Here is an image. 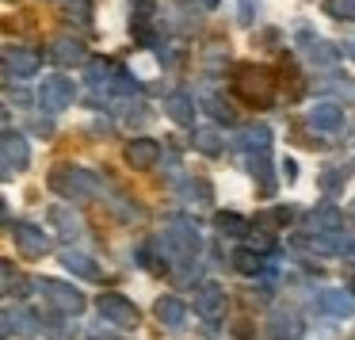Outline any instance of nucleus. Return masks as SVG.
Returning a JSON list of instances; mask_svg holds the SVG:
<instances>
[{"mask_svg":"<svg viewBox=\"0 0 355 340\" xmlns=\"http://www.w3.org/2000/svg\"><path fill=\"white\" fill-rule=\"evenodd\" d=\"M298 46H306V58H309V62H317V65H336L340 62V50L332 46V42L317 39L313 31H302L298 35Z\"/></svg>","mask_w":355,"mask_h":340,"instance_id":"6","label":"nucleus"},{"mask_svg":"<svg viewBox=\"0 0 355 340\" xmlns=\"http://www.w3.org/2000/svg\"><path fill=\"white\" fill-rule=\"evenodd\" d=\"M168 237L176 241V245L184 248L187 256H195V253H199V233H195V226L187 222V218H176V222L168 226Z\"/></svg>","mask_w":355,"mask_h":340,"instance_id":"9","label":"nucleus"},{"mask_svg":"<svg viewBox=\"0 0 355 340\" xmlns=\"http://www.w3.org/2000/svg\"><path fill=\"white\" fill-rule=\"evenodd\" d=\"M252 19H256V0H241V24H252Z\"/></svg>","mask_w":355,"mask_h":340,"instance_id":"26","label":"nucleus"},{"mask_svg":"<svg viewBox=\"0 0 355 340\" xmlns=\"http://www.w3.org/2000/svg\"><path fill=\"white\" fill-rule=\"evenodd\" d=\"M50 291H54V302H58V306H65V309H77V306H80V298L69 291V287H62V283H50Z\"/></svg>","mask_w":355,"mask_h":340,"instance_id":"21","label":"nucleus"},{"mask_svg":"<svg viewBox=\"0 0 355 340\" xmlns=\"http://www.w3.org/2000/svg\"><path fill=\"white\" fill-rule=\"evenodd\" d=\"M347 214H352V222H355V203H352V210H347Z\"/></svg>","mask_w":355,"mask_h":340,"instance_id":"29","label":"nucleus"},{"mask_svg":"<svg viewBox=\"0 0 355 340\" xmlns=\"http://www.w3.org/2000/svg\"><path fill=\"white\" fill-rule=\"evenodd\" d=\"M16 241H19V248H24V253H31V256H39L42 248H46V237H42L39 230H31V226H24V230L16 233Z\"/></svg>","mask_w":355,"mask_h":340,"instance_id":"17","label":"nucleus"},{"mask_svg":"<svg viewBox=\"0 0 355 340\" xmlns=\"http://www.w3.org/2000/svg\"><path fill=\"white\" fill-rule=\"evenodd\" d=\"M199 4H202V8H214V4H218V0H199Z\"/></svg>","mask_w":355,"mask_h":340,"instance_id":"28","label":"nucleus"},{"mask_svg":"<svg viewBox=\"0 0 355 340\" xmlns=\"http://www.w3.org/2000/svg\"><path fill=\"white\" fill-rule=\"evenodd\" d=\"M4 153H8L16 164H27V146H24V138H4Z\"/></svg>","mask_w":355,"mask_h":340,"instance_id":"23","label":"nucleus"},{"mask_svg":"<svg viewBox=\"0 0 355 340\" xmlns=\"http://www.w3.org/2000/svg\"><path fill=\"white\" fill-rule=\"evenodd\" d=\"M69 100H73V85L65 77H50L46 85H42V108H46V111L69 108Z\"/></svg>","mask_w":355,"mask_h":340,"instance_id":"8","label":"nucleus"},{"mask_svg":"<svg viewBox=\"0 0 355 340\" xmlns=\"http://www.w3.org/2000/svg\"><path fill=\"white\" fill-rule=\"evenodd\" d=\"M225 309H230V294H225L218 283H202V291H199V314L207 317V321H222Z\"/></svg>","mask_w":355,"mask_h":340,"instance_id":"5","label":"nucleus"},{"mask_svg":"<svg viewBox=\"0 0 355 340\" xmlns=\"http://www.w3.org/2000/svg\"><path fill=\"white\" fill-rule=\"evenodd\" d=\"M103 314H107L111 321L126 325V329H130V325H138V309H134L126 298H115V294H111V298H103Z\"/></svg>","mask_w":355,"mask_h":340,"instance_id":"10","label":"nucleus"},{"mask_svg":"<svg viewBox=\"0 0 355 340\" xmlns=\"http://www.w3.org/2000/svg\"><path fill=\"white\" fill-rule=\"evenodd\" d=\"M340 184H344V172L332 169L329 176H321V192H340Z\"/></svg>","mask_w":355,"mask_h":340,"instance_id":"25","label":"nucleus"},{"mask_svg":"<svg viewBox=\"0 0 355 340\" xmlns=\"http://www.w3.org/2000/svg\"><path fill=\"white\" fill-rule=\"evenodd\" d=\"M0 119H4V111H0Z\"/></svg>","mask_w":355,"mask_h":340,"instance_id":"31","label":"nucleus"},{"mask_svg":"<svg viewBox=\"0 0 355 340\" xmlns=\"http://www.w3.org/2000/svg\"><path fill=\"white\" fill-rule=\"evenodd\" d=\"M230 264L237 271H245V275H252V271H260L263 268V256L260 253H252V248H237V253L230 256Z\"/></svg>","mask_w":355,"mask_h":340,"instance_id":"16","label":"nucleus"},{"mask_svg":"<svg viewBox=\"0 0 355 340\" xmlns=\"http://www.w3.org/2000/svg\"><path fill=\"white\" fill-rule=\"evenodd\" d=\"M352 340H355V337H352Z\"/></svg>","mask_w":355,"mask_h":340,"instance_id":"32","label":"nucleus"},{"mask_svg":"<svg viewBox=\"0 0 355 340\" xmlns=\"http://www.w3.org/2000/svg\"><path fill=\"white\" fill-rule=\"evenodd\" d=\"M329 88L340 96V100H355V80H352V77H332Z\"/></svg>","mask_w":355,"mask_h":340,"instance_id":"22","label":"nucleus"},{"mask_svg":"<svg viewBox=\"0 0 355 340\" xmlns=\"http://www.w3.org/2000/svg\"><path fill=\"white\" fill-rule=\"evenodd\" d=\"M291 218H294L291 207H275V210H271V222H291Z\"/></svg>","mask_w":355,"mask_h":340,"instance_id":"27","label":"nucleus"},{"mask_svg":"<svg viewBox=\"0 0 355 340\" xmlns=\"http://www.w3.org/2000/svg\"><path fill=\"white\" fill-rule=\"evenodd\" d=\"M54 58H58L62 65L80 62V42H73V39H58V42H54Z\"/></svg>","mask_w":355,"mask_h":340,"instance_id":"18","label":"nucleus"},{"mask_svg":"<svg viewBox=\"0 0 355 340\" xmlns=\"http://www.w3.org/2000/svg\"><path fill=\"white\" fill-rule=\"evenodd\" d=\"M218 233H225V237H248V222L241 214H233V210H222V214L214 218Z\"/></svg>","mask_w":355,"mask_h":340,"instance_id":"14","label":"nucleus"},{"mask_svg":"<svg viewBox=\"0 0 355 340\" xmlns=\"http://www.w3.org/2000/svg\"><path fill=\"white\" fill-rule=\"evenodd\" d=\"M324 12L332 19H355V0H324Z\"/></svg>","mask_w":355,"mask_h":340,"instance_id":"19","label":"nucleus"},{"mask_svg":"<svg viewBox=\"0 0 355 340\" xmlns=\"http://www.w3.org/2000/svg\"><path fill=\"white\" fill-rule=\"evenodd\" d=\"M317 309L329 317H352L355 314V294L347 291H321L317 294Z\"/></svg>","mask_w":355,"mask_h":340,"instance_id":"7","label":"nucleus"},{"mask_svg":"<svg viewBox=\"0 0 355 340\" xmlns=\"http://www.w3.org/2000/svg\"><path fill=\"white\" fill-rule=\"evenodd\" d=\"M202 108H207V111H210V115H214V119H218V123H230V119H233V115H230V111H225V103H222V100H218V96H207V100H202Z\"/></svg>","mask_w":355,"mask_h":340,"instance_id":"24","label":"nucleus"},{"mask_svg":"<svg viewBox=\"0 0 355 340\" xmlns=\"http://www.w3.org/2000/svg\"><path fill=\"white\" fill-rule=\"evenodd\" d=\"M126 161H130L134 169H149V164L157 161V142H149V138L130 142V149H126Z\"/></svg>","mask_w":355,"mask_h":340,"instance_id":"12","label":"nucleus"},{"mask_svg":"<svg viewBox=\"0 0 355 340\" xmlns=\"http://www.w3.org/2000/svg\"><path fill=\"white\" fill-rule=\"evenodd\" d=\"M347 54H352V58H355V46H352V50H347Z\"/></svg>","mask_w":355,"mask_h":340,"instance_id":"30","label":"nucleus"},{"mask_svg":"<svg viewBox=\"0 0 355 340\" xmlns=\"http://www.w3.org/2000/svg\"><path fill=\"white\" fill-rule=\"evenodd\" d=\"M168 115L176 119L180 126H191L195 123V103L187 100L184 92H176V96H168Z\"/></svg>","mask_w":355,"mask_h":340,"instance_id":"15","label":"nucleus"},{"mask_svg":"<svg viewBox=\"0 0 355 340\" xmlns=\"http://www.w3.org/2000/svg\"><path fill=\"white\" fill-rule=\"evenodd\" d=\"M237 153L245 157L248 172L260 176L268 192H275V180H271V130L268 126H260V123L245 126V130L237 134Z\"/></svg>","mask_w":355,"mask_h":340,"instance_id":"1","label":"nucleus"},{"mask_svg":"<svg viewBox=\"0 0 355 340\" xmlns=\"http://www.w3.org/2000/svg\"><path fill=\"white\" fill-rule=\"evenodd\" d=\"M306 126H309L313 134H336L340 126H344V108H340L336 100L313 103V108L306 111Z\"/></svg>","mask_w":355,"mask_h":340,"instance_id":"3","label":"nucleus"},{"mask_svg":"<svg viewBox=\"0 0 355 340\" xmlns=\"http://www.w3.org/2000/svg\"><path fill=\"white\" fill-rule=\"evenodd\" d=\"M263 337L268 340H298L302 337V317L294 309H279L271 314V321L263 325Z\"/></svg>","mask_w":355,"mask_h":340,"instance_id":"4","label":"nucleus"},{"mask_svg":"<svg viewBox=\"0 0 355 340\" xmlns=\"http://www.w3.org/2000/svg\"><path fill=\"white\" fill-rule=\"evenodd\" d=\"M233 92H237V100H245L248 108H268L271 103V73L263 69V65H237L233 69Z\"/></svg>","mask_w":355,"mask_h":340,"instance_id":"2","label":"nucleus"},{"mask_svg":"<svg viewBox=\"0 0 355 340\" xmlns=\"http://www.w3.org/2000/svg\"><path fill=\"white\" fill-rule=\"evenodd\" d=\"M157 317H161L168 329H184L187 309H184V302H180V298H161V302H157Z\"/></svg>","mask_w":355,"mask_h":340,"instance_id":"11","label":"nucleus"},{"mask_svg":"<svg viewBox=\"0 0 355 340\" xmlns=\"http://www.w3.org/2000/svg\"><path fill=\"white\" fill-rule=\"evenodd\" d=\"M195 146H199L202 153H210V157L222 153V138H218V130H199L195 134Z\"/></svg>","mask_w":355,"mask_h":340,"instance_id":"20","label":"nucleus"},{"mask_svg":"<svg viewBox=\"0 0 355 340\" xmlns=\"http://www.w3.org/2000/svg\"><path fill=\"white\" fill-rule=\"evenodd\" d=\"M4 65H8L12 73H19V77H27V73L39 69V54H31V50H8V54H4Z\"/></svg>","mask_w":355,"mask_h":340,"instance_id":"13","label":"nucleus"}]
</instances>
